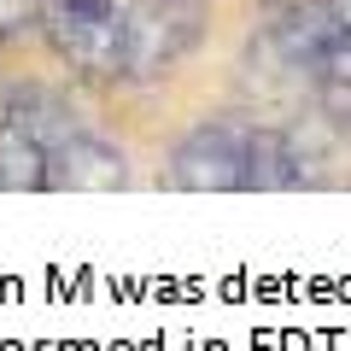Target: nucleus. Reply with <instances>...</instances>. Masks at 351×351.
<instances>
[{
  "instance_id": "1",
  "label": "nucleus",
  "mask_w": 351,
  "mask_h": 351,
  "mask_svg": "<svg viewBox=\"0 0 351 351\" xmlns=\"http://www.w3.org/2000/svg\"><path fill=\"white\" fill-rule=\"evenodd\" d=\"M164 182L182 193H276L304 188L311 170L293 135L246 117H211L176 141Z\"/></svg>"
},
{
  "instance_id": "2",
  "label": "nucleus",
  "mask_w": 351,
  "mask_h": 351,
  "mask_svg": "<svg viewBox=\"0 0 351 351\" xmlns=\"http://www.w3.org/2000/svg\"><path fill=\"white\" fill-rule=\"evenodd\" d=\"M47 47L94 82H123L129 47V6L123 0H36Z\"/></svg>"
},
{
  "instance_id": "3",
  "label": "nucleus",
  "mask_w": 351,
  "mask_h": 351,
  "mask_svg": "<svg viewBox=\"0 0 351 351\" xmlns=\"http://www.w3.org/2000/svg\"><path fill=\"white\" fill-rule=\"evenodd\" d=\"M205 36L199 0H141L129 6V47H123V76L129 82H152L170 76Z\"/></svg>"
},
{
  "instance_id": "4",
  "label": "nucleus",
  "mask_w": 351,
  "mask_h": 351,
  "mask_svg": "<svg viewBox=\"0 0 351 351\" xmlns=\"http://www.w3.org/2000/svg\"><path fill=\"white\" fill-rule=\"evenodd\" d=\"M47 182L53 188H123L129 182V158L76 117V123L47 147Z\"/></svg>"
},
{
  "instance_id": "5",
  "label": "nucleus",
  "mask_w": 351,
  "mask_h": 351,
  "mask_svg": "<svg viewBox=\"0 0 351 351\" xmlns=\"http://www.w3.org/2000/svg\"><path fill=\"white\" fill-rule=\"evenodd\" d=\"M339 12L334 0H293V6H281V18L269 24V41H276V53L287 64H299V71H311L316 59H322V47L339 36Z\"/></svg>"
},
{
  "instance_id": "6",
  "label": "nucleus",
  "mask_w": 351,
  "mask_h": 351,
  "mask_svg": "<svg viewBox=\"0 0 351 351\" xmlns=\"http://www.w3.org/2000/svg\"><path fill=\"white\" fill-rule=\"evenodd\" d=\"M311 82H316V106H322V117L334 129H351V24L322 47V59L311 64Z\"/></svg>"
},
{
  "instance_id": "7",
  "label": "nucleus",
  "mask_w": 351,
  "mask_h": 351,
  "mask_svg": "<svg viewBox=\"0 0 351 351\" xmlns=\"http://www.w3.org/2000/svg\"><path fill=\"white\" fill-rule=\"evenodd\" d=\"M0 188L6 193H47V152L12 123V117H0Z\"/></svg>"
},
{
  "instance_id": "8",
  "label": "nucleus",
  "mask_w": 351,
  "mask_h": 351,
  "mask_svg": "<svg viewBox=\"0 0 351 351\" xmlns=\"http://www.w3.org/2000/svg\"><path fill=\"white\" fill-rule=\"evenodd\" d=\"M269 6H293V0H269Z\"/></svg>"
}]
</instances>
